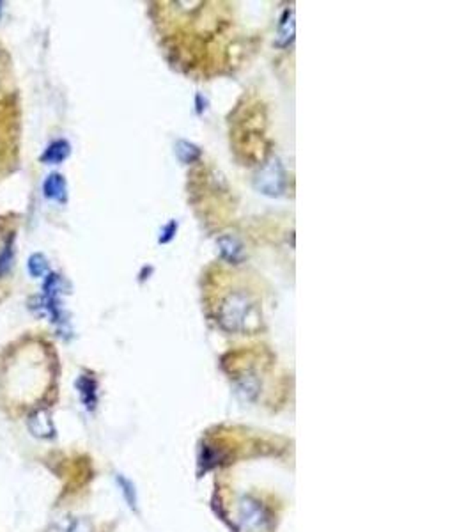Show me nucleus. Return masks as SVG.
I'll return each instance as SVG.
<instances>
[{
	"label": "nucleus",
	"instance_id": "9b49d317",
	"mask_svg": "<svg viewBox=\"0 0 473 532\" xmlns=\"http://www.w3.org/2000/svg\"><path fill=\"white\" fill-rule=\"evenodd\" d=\"M69 532H92V527H90V524L87 520H83V518H78V520H75L71 524V527H69Z\"/></svg>",
	"mask_w": 473,
	"mask_h": 532
},
{
	"label": "nucleus",
	"instance_id": "20e7f679",
	"mask_svg": "<svg viewBox=\"0 0 473 532\" xmlns=\"http://www.w3.org/2000/svg\"><path fill=\"white\" fill-rule=\"evenodd\" d=\"M76 389L80 392V398H82L83 406L87 410L96 408V403H98V394H96V382L89 377H80L76 382Z\"/></svg>",
	"mask_w": 473,
	"mask_h": 532
},
{
	"label": "nucleus",
	"instance_id": "1a4fd4ad",
	"mask_svg": "<svg viewBox=\"0 0 473 532\" xmlns=\"http://www.w3.org/2000/svg\"><path fill=\"white\" fill-rule=\"evenodd\" d=\"M177 155L184 160V162H193V158L199 156V149L196 146L188 144V142H179L177 144Z\"/></svg>",
	"mask_w": 473,
	"mask_h": 532
},
{
	"label": "nucleus",
	"instance_id": "7ed1b4c3",
	"mask_svg": "<svg viewBox=\"0 0 473 532\" xmlns=\"http://www.w3.org/2000/svg\"><path fill=\"white\" fill-rule=\"evenodd\" d=\"M43 192L48 199L59 201V203H64L66 201V179L61 174L54 172L44 179L43 183Z\"/></svg>",
	"mask_w": 473,
	"mask_h": 532
},
{
	"label": "nucleus",
	"instance_id": "9d476101",
	"mask_svg": "<svg viewBox=\"0 0 473 532\" xmlns=\"http://www.w3.org/2000/svg\"><path fill=\"white\" fill-rule=\"evenodd\" d=\"M220 243H222V250H224V254L229 257V259L236 261L239 256H241V249H238V245H236V242L232 238L220 240Z\"/></svg>",
	"mask_w": 473,
	"mask_h": 532
},
{
	"label": "nucleus",
	"instance_id": "f8f14e48",
	"mask_svg": "<svg viewBox=\"0 0 473 532\" xmlns=\"http://www.w3.org/2000/svg\"><path fill=\"white\" fill-rule=\"evenodd\" d=\"M0 16H2V2H0Z\"/></svg>",
	"mask_w": 473,
	"mask_h": 532
},
{
	"label": "nucleus",
	"instance_id": "6e6552de",
	"mask_svg": "<svg viewBox=\"0 0 473 532\" xmlns=\"http://www.w3.org/2000/svg\"><path fill=\"white\" fill-rule=\"evenodd\" d=\"M116 481H117V485H119L121 492H123L124 499H126L128 506L133 507V509H135V507H137V493H135L133 483L128 481V479L124 478V475H121V474H117Z\"/></svg>",
	"mask_w": 473,
	"mask_h": 532
},
{
	"label": "nucleus",
	"instance_id": "f03ea898",
	"mask_svg": "<svg viewBox=\"0 0 473 532\" xmlns=\"http://www.w3.org/2000/svg\"><path fill=\"white\" fill-rule=\"evenodd\" d=\"M27 426H29L32 437L41 438V440H52L55 437V426L52 415L48 410H37L27 420Z\"/></svg>",
	"mask_w": 473,
	"mask_h": 532
},
{
	"label": "nucleus",
	"instance_id": "f257e3e1",
	"mask_svg": "<svg viewBox=\"0 0 473 532\" xmlns=\"http://www.w3.org/2000/svg\"><path fill=\"white\" fill-rule=\"evenodd\" d=\"M268 525L264 507L253 499H243L239 506V527L243 532H263Z\"/></svg>",
	"mask_w": 473,
	"mask_h": 532
},
{
	"label": "nucleus",
	"instance_id": "0eeeda50",
	"mask_svg": "<svg viewBox=\"0 0 473 532\" xmlns=\"http://www.w3.org/2000/svg\"><path fill=\"white\" fill-rule=\"evenodd\" d=\"M27 270L32 277H43L48 272V261L43 254H32L27 263Z\"/></svg>",
	"mask_w": 473,
	"mask_h": 532
},
{
	"label": "nucleus",
	"instance_id": "423d86ee",
	"mask_svg": "<svg viewBox=\"0 0 473 532\" xmlns=\"http://www.w3.org/2000/svg\"><path fill=\"white\" fill-rule=\"evenodd\" d=\"M13 242H15V238H13V236H9V240L4 243L2 250H0V277H2V276H4V273H8L9 270H11L13 259H15V250H13Z\"/></svg>",
	"mask_w": 473,
	"mask_h": 532
},
{
	"label": "nucleus",
	"instance_id": "39448f33",
	"mask_svg": "<svg viewBox=\"0 0 473 532\" xmlns=\"http://www.w3.org/2000/svg\"><path fill=\"white\" fill-rule=\"evenodd\" d=\"M69 153H71V148H69V144L66 141L52 142L47 148V151L41 155V162L52 163V165H54V163H61L68 158Z\"/></svg>",
	"mask_w": 473,
	"mask_h": 532
}]
</instances>
